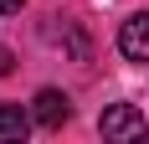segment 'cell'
<instances>
[{"mask_svg": "<svg viewBox=\"0 0 149 144\" xmlns=\"http://www.w3.org/2000/svg\"><path fill=\"white\" fill-rule=\"evenodd\" d=\"M98 129H103V139H113V144H139L149 134V124H144V113H139L134 103H113V108H103Z\"/></svg>", "mask_w": 149, "mask_h": 144, "instance_id": "obj_1", "label": "cell"}, {"mask_svg": "<svg viewBox=\"0 0 149 144\" xmlns=\"http://www.w3.org/2000/svg\"><path fill=\"white\" fill-rule=\"evenodd\" d=\"M118 52L129 62H149V10L129 15V21L118 26Z\"/></svg>", "mask_w": 149, "mask_h": 144, "instance_id": "obj_2", "label": "cell"}, {"mask_svg": "<svg viewBox=\"0 0 149 144\" xmlns=\"http://www.w3.org/2000/svg\"><path fill=\"white\" fill-rule=\"evenodd\" d=\"M31 113H36V124H41V129H62V124L72 118V98H67V93H57V87H41V93H36V103H31Z\"/></svg>", "mask_w": 149, "mask_h": 144, "instance_id": "obj_3", "label": "cell"}, {"mask_svg": "<svg viewBox=\"0 0 149 144\" xmlns=\"http://www.w3.org/2000/svg\"><path fill=\"white\" fill-rule=\"evenodd\" d=\"M31 118L36 113H26V108H21V103H0V139H26L31 134Z\"/></svg>", "mask_w": 149, "mask_h": 144, "instance_id": "obj_4", "label": "cell"}, {"mask_svg": "<svg viewBox=\"0 0 149 144\" xmlns=\"http://www.w3.org/2000/svg\"><path fill=\"white\" fill-rule=\"evenodd\" d=\"M21 5H26V0H0V15H15Z\"/></svg>", "mask_w": 149, "mask_h": 144, "instance_id": "obj_5", "label": "cell"}, {"mask_svg": "<svg viewBox=\"0 0 149 144\" xmlns=\"http://www.w3.org/2000/svg\"><path fill=\"white\" fill-rule=\"evenodd\" d=\"M10 67H15V57H10V52H0V77H10Z\"/></svg>", "mask_w": 149, "mask_h": 144, "instance_id": "obj_6", "label": "cell"}]
</instances>
